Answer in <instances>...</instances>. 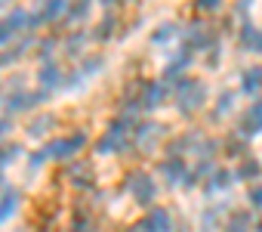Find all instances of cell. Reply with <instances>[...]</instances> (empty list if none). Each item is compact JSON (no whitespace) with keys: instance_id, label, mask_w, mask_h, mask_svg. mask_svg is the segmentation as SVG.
I'll list each match as a JSON object with an SVG mask.
<instances>
[{"instance_id":"1","label":"cell","mask_w":262,"mask_h":232,"mask_svg":"<svg viewBox=\"0 0 262 232\" xmlns=\"http://www.w3.org/2000/svg\"><path fill=\"white\" fill-rule=\"evenodd\" d=\"M126 189L133 192V198H136L139 204H151L155 195H158V186H155L151 173H142V170H133V173L126 177Z\"/></svg>"},{"instance_id":"2","label":"cell","mask_w":262,"mask_h":232,"mask_svg":"<svg viewBox=\"0 0 262 232\" xmlns=\"http://www.w3.org/2000/svg\"><path fill=\"white\" fill-rule=\"evenodd\" d=\"M207 102V87H204V81H182L179 84V108L188 114V111H194V108H201Z\"/></svg>"},{"instance_id":"3","label":"cell","mask_w":262,"mask_h":232,"mask_svg":"<svg viewBox=\"0 0 262 232\" xmlns=\"http://www.w3.org/2000/svg\"><path fill=\"white\" fill-rule=\"evenodd\" d=\"M83 146H86V137H83V133H71V137L53 140V143L47 146V155L56 158V161H65V158L77 155V149H83Z\"/></svg>"},{"instance_id":"4","label":"cell","mask_w":262,"mask_h":232,"mask_svg":"<svg viewBox=\"0 0 262 232\" xmlns=\"http://www.w3.org/2000/svg\"><path fill=\"white\" fill-rule=\"evenodd\" d=\"M139 232H173V217H170L164 207H151V210L142 217Z\"/></svg>"},{"instance_id":"5","label":"cell","mask_w":262,"mask_h":232,"mask_svg":"<svg viewBox=\"0 0 262 232\" xmlns=\"http://www.w3.org/2000/svg\"><path fill=\"white\" fill-rule=\"evenodd\" d=\"M241 133L244 137H253V133H262V99H256L241 118Z\"/></svg>"},{"instance_id":"6","label":"cell","mask_w":262,"mask_h":232,"mask_svg":"<svg viewBox=\"0 0 262 232\" xmlns=\"http://www.w3.org/2000/svg\"><path fill=\"white\" fill-rule=\"evenodd\" d=\"M43 96H47V90H43V93L16 90V93H10V99H7V108H10V111H28V108H34V105H37Z\"/></svg>"},{"instance_id":"7","label":"cell","mask_w":262,"mask_h":232,"mask_svg":"<svg viewBox=\"0 0 262 232\" xmlns=\"http://www.w3.org/2000/svg\"><path fill=\"white\" fill-rule=\"evenodd\" d=\"M158 173H161V177H164L167 183H182L188 170H185V161L173 155V158H167V161H164V164L158 167Z\"/></svg>"},{"instance_id":"8","label":"cell","mask_w":262,"mask_h":232,"mask_svg":"<svg viewBox=\"0 0 262 232\" xmlns=\"http://www.w3.org/2000/svg\"><path fill=\"white\" fill-rule=\"evenodd\" d=\"M164 96H167V87H164V84H145V93H142L139 105H142V108H158Z\"/></svg>"},{"instance_id":"9","label":"cell","mask_w":262,"mask_h":232,"mask_svg":"<svg viewBox=\"0 0 262 232\" xmlns=\"http://www.w3.org/2000/svg\"><path fill=\"white\" fill-rule=\"evenodd\" d=\"M16 210H19V195L16 192H4L0 195V226L10 223L16 217Z\"/></svg>"},{"instance_id":"10","label":"cell","mask_w":262,"mask_h":232,"mask_svg":"<svg viewBox=\"0 0 262 232\" xmlns=\"http://www.w3.org/2000/svg\"><path fill=\"white\" fill-rule=\"evenodd\" d=\"M123 146H126V137H117V133H111V130H108V133H105V137L99 140V152H102V155L120 152Z\"/></svg>"},{"instance_id":"11","label":"cell","mask_w":262,"mask_h":232,"mask_svg":"<svg viewBox=\"0 0 262 232\" xmlns=\"http://www.w3.org/2000/svg\"><path fill=\"white\" fill-rule=\"evenodd\" d=\"M228 183H231L228 170H216V173H210V180H207V195H213V192H222V189H228Z\"/></svg>"},{"instance_id":"12","label":"cell","mask_w":262,"mask_h":232,"mask_svg":"<svg viewBox=\"0 0 262 232\" xmlns=\"http://www.w3.org/2000/svg\"><path fill=\"white\" fill-rule=\"evenodd\" d=\"M158 137H161V127H158V124H139V127H136V140H139L142 146H151Z\"/></svg>"},{"instance_id":"13","label":"cell","mask_w":262,"mask_h":232,"mask_svg":"<svg viewBox=\"0 0 262 232\" xmlns=\"http://www.w3.org/2000/svg\"><path fill=\"white\" fill-rule=\"evenodd\" d=\"M262 173V167H259V161H253V158H244L241 164H237V180H256Z\"/></svg>"},{"instance_id":"14","label":"cell","mask_w":262,"mask_h":232,"mask_svg":"<svg viewBox=\"0 0 262 232\" xmlns=\"http://www.w3.org/2000/svg\"><path fill=\"white\" fill-rule=\"evenodd\" d=\"M259 87H262V68H250L244 74V81H241V90L244 93H256Z\"/></svg>"},{"instance_id":"15","label":"cell","mask_w":262,"mask_h":232,"mask_svg":"<svg viewBox=\"0 0 262 232\" xmlns=\"http://www.w3.org/2000/svg\"><path fill=\"white\" fill-rule=\"evenodd\" d=\"M40 84H43L47 90H50V87H59V84H62V71H59V65L50 62V65L40 71Z\"/></svg>"},{"instance_id":"16","label":"cell","mask_w":262,"mask_h":232,"mask_svg":"<svg viewBox=\"0 0 262 232\" xmlns=\"http://www.w3.org/2000/svg\"><path fill=\"white\" fill-rule=\"evenodd\" d=\"M173 37H176V25H170V22H167V25H161V28L151 34V44H155V47H161V44H170Z\"/></svg>"},{"instance_id":"17","label":"cell","mask_w":262,"mask_h":232,"mask_svg":"<svg viewBox=\"0 0 262 232\" xmlns=\"http://www.w3.org/2000/svg\"><path fill=\"white\" fill-rule=\"evenodd\" d=\"M247 229H250V214H234L225 223V232H247Z\"/></svg>"},{"instance_id":"18","label":"cell","mask_w":262,"mask_h":232,"mask_svg":"<svg viewBox=\"0 0 262 232\" xmlns=\"http://www.w3.org/2000/svg\"><path fill=\"white\" fill-rule=\"evenodd\" d=\"M256 34H259V31H256L253 25H244L241 37H237V41H241V47H244V50H253V44H256Z\"/></svg>"},{"instance_id":"19","label":"cell","mask_w":262,"mask_h":232,"mask_svg":"<svg viewBox=\"0 0 262 232\" xmlns=\"http://www.w3.org/2000/svg\"><path fill=\"white\" fill-rule=\"evenodd\" d=\"M50 127H53V118L47 114V118H37V121H34L31 127H28V133H31V137H40V133H47Z\"/></svg>"},{"instance_id":"20","label":"cell","mask_w":262,"mask_h":232,"mask_svg":"<svg viewBox=\"0 0 262 232\" xmlns=\"http://www.w3.org/2000/svg\"><path fill=\"white\" fill-rule=\"evenodd\" d=\"M62 10H65V0H50V4L43 7V19H56Z\"/></svg>"},{"instance_id":"21","label":"cell","mask_w":262,"mask_h":232,"mask_svg":"<svg viewBox=\"0 0 262 232\" xmlns=\"http://www.w3.org/2000/svg\"><path fill=\"white\" fill-rule=\"evenodd\" d=\"M19 155H22L19 146H4V149H0V164H10V161H16Z\"/></svg>"},{"instance_id":"22","label":"cell","mask_w":262,"mask_h":232,"mask_svg":"<svg viewBox=\"0 0 262 232\" xmlns=\"http://www.w3.org/2000/svg\"><path fill=\"white\" fill-rule=\"evenodd\" d=\"M231 105H234V93H222V96H219V108H216V114H225Z\"/></svg>"},{"instance_id":"23","label":"cell","mask_w":262,"mask_h":232,"mask_svg":"<svg viewBox=\"0 0 262 232\" xmlns=\"http://www.w3.org/2000/svg\"><path fill=\"white\" fill-rule=\"evenodd\" d=\"M10 34H13L10 22H0V44H4V41H10Z\"/></svg>"},{"instance_id":"24","label":"cell","mask_w":262,"mask_h":232,"mask_svg":"<svg viewBox=\"0 0 262 232\" xmlns=\"http://www.w3.org/2000/svg\"><path fill=\"white\" fill-rule=\"evenodd\" d=\"M10 130H13V124H10V121H4V118H0V140H4V137H7Z\"/></svg>"},{"instance_id":"25","label":"cell","mask_w":262,"mask_h":232,"mask_svg":"<svg viewBox=\"0 0 262 232\" xmlns=\"http://www.w3.org/2000/svg\"><path fill=\"white\" fill-rule=\"evenodd\" d=\"M198 7H201V10H213V7H219V0H201Z\"/></svg>"},{"instance_id":"26","label":"cell","mask_w":262,"mask_h":232,"mask_svg":"<svg viewBox=\"0 0 262 232\" xmlns=\"http://www.w3.org/2000/svg\"><path fill=\"white\" fill-rule=\"evenodd\" d=\"M253 53H262V31L256 34V44H253Z\"/></svg>"},{"instance_id":"27","label":"cell","mask_w":262,"mask_h":232,"mask_svg":"<svg viewBox=\"0 0 262 232\" xmlns=\"http://www.w3.org/2000/svg\"><path fill=\"white\" fill-rule=\"evenodd\" d=\"M4 4H7V0H0V7H4Z\"/></svg>"},{"instance_id":"28","label":"cell","mask_w":262,"mask_h":232,"mask_svg":"<svg viewBox=\"0 0 262 232\" xmlns=\"http://www.w3.org/2000/svg\"><path fill=\"white\" fill-rule=\"evenodd\" d=\"M259 232H262V226H259Z\"/></svg>"},{"instance_id":"29","label":"cell","mask_w":262,"mask_h":232,"mask_svg":"<svg viewBox=\"0 0 262 232\" xmlns=\"http://www.w3.org/2000/svg\"><path fill=\"white\" fill-rule=\"evenodd\" d=\"M0 167H4V164H0Z\"/></svg>"}]
</instances>
